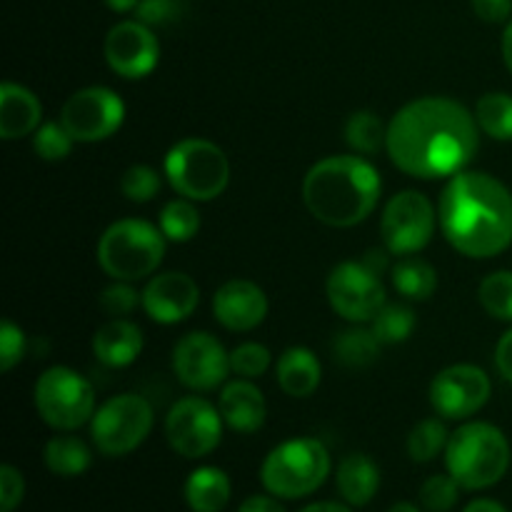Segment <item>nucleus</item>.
<instances>
[{
	"label": "nucleus",
	"mask_w": 512,
	"mask_h": 512,
	"mask_svg": "<svg viewBox=\"0 0 512 512\" xmlns=\"http://www.w3.org/2000/svg\"><path fill=\"white\" fill-rule=\"evenodd\" d=\"M490 395V375L470 363L450 365L430 383V405L443 420H470L488 405Z\"/></svg>",
	"instance_id": "nucleus-15"
},
{
	"label": "nucleus",
	"mask_w": 512,
	"mask_h": 512,
	"mask_svg": "<svg viewBox=\"0 0 512 512\" xmlns=\"http://www.w3.org/2000/svg\"><path fill=\"white\" fill-rule=\"evenodd\" d=\"M25 348H28V340H25L23 328L13 320H3L0 323V370L10 373L25 358Z\"/></svg>",
	"instance_id": "nucleus-40"
},
{
	"label": "nucleus",
	"mask_w": 512,
	"mask_h": 512,
	"mask_svg": "<svg viewBox=\"0 0 512 512\" xmlns=\"http://www.w3.org/2000/svg\"><path fill=\"white\" fill-rule=\"evenodd\" d=\"M25 498V478L15 465H0V512H15Z\"/></svg>",
	"instance_id": "nucleus-41"
},
{
	"label": "nucleus",
	"mask_w": 512,
	"mask_h": 512,
	"mask_svg": "<svg viewBox=\"0 0 512 512\" xmlns=\"http://www.w3.org/2000/svg\"><path fill=\"white\" fill-rule=\"evenodd\" d=\"M238 512H285L283 505H280V498L275 495H250L240 503Z\"/></svg>",
	"instance_id": "nucleus-44"
},
{
	"label": "nucleus",
	"mask_w": 512,
	"mask_h": 512,
	"mask_svg": "<svg viewBox=\"0 0 512 512\" xmlns=\"http://www.w3.org/2000/svg\"><path fill=\"white\" fill-rule=\"evenodd\" d=\"M475 120L480 133L488 138L510 143L512 140V95L510 93H485L475 103Z\"/></svg>",
	"instance_id": "nucleus-29"
},
{
	"label": "nucleus",
	"mask_w": 512,
	"mask_h": 512,
	"mask_svg": "<svg viewBox=\"0 0 512 512\" xmlns=\"http://www.w3.org/2000/svg\"><path fill=\"white\" fill-rule=\"evenodd\" d=\"M415 323H418V318H415L410 305L385 303L383 308L375 313V318L370 320V328H373L375 338L383 345H398L405 343V340L413 335Z\"/></svg>",
	"instance_id": "nucleus-31"
},
{
	"label": "nucleus",
	"mask_w": 512,
	"mask_h": 512,
	"mask_svg": "<svg viewBox=\"0 0 512 512\" xmlns=\"http://www.w3.org/2000/svg\"><path fill=\"white\" fill-rule=\"evenodd\" d=\"M363 258L335 265L325 283V295L335 313L348 323H370L385 305V285Z\"/></svg>",
	"instance_id": "nucleus-11"
},
{
	"label": "nucleus",
	"mask_w": 512,
	"mask_h": 512,
	"mask_svg": "<svg viewBox=\"0 0 512 512\" xmlns=\"http://www.w3.org/2000/svg\"><path fill=\"white\" fill-rule=\"evenodd\" d=\"M335 485L350 508H365L373 503L380 490V468L370 455L350 453L340 460L335 470Z\"/></svg>",
	"instance_id": "nucleus-23"
},
{
	"label": "nucleus",
	"mask_w": 512,
	"mask_h": 512,
	"mask_svg": "<svg viewBox=\"0 0 512 512\" xmlns=\"http://www.w3.org/2000/svg\"><path fill=\"white\" fill-rule=\"evenodd\" d=\"M60 123L73 135L75 143H100L123 128L125 103L113 88L105 85L80 88L65 100Z\"/></svg>",
	"instance_id": "nucleus-13"
},
{
	"label": "nucleus",
	"mask_w": 512,
	"mask_h": 512,
	"mask_svg": "<svg viewBox=\"0 0 512 512\" xmlns=\"http://www.w3.org/2000/svg\"><path fill=\"white\" fill-rule=\"evenodd\" d=\"M163 173L178 195L193 203H210L228 188L230 160L213 140L183 138L165 155Z\"/></svg>",
	"instance_id": "nucleus-7"
},
{
	"label": "nucleus",
	"mask_w": 512,
	"mask_h": 512,
	"mask_svg": "<svg viewBox=\"0 0 512 512\" xmlns=\"http://www.w3.org/2000/svg\"><path fill=\"white\" fill-rule=\"evenodd\" d=\"M512 450L503 430L485 420H468L450 433L445 468L463 490H488L505 478Z\"/></svg>",
	"instance_id": "nucleus-4"
},
{
	"label": "nucleus",
	"mask_w": 512,
	"mask_h": 512,
	"mask_svg": "<svg viewBox=\"0 0 512 512\" xmlns=\"http://www.w3.org/2000/svg\"><path fill=\"white\" fill-rule=\"evenodd\" d=\"M158 225L170 243H188V240H193L198 235L200 213L193 200L178 195V198L168 200L163 205Z\"/></svg>",
	"instance_id": "nucleus-30"
},
{
	"label": "nucleus",
	"mask_w": 512,
	"mask_h": 512,
	"mask_svg": "<svg viewBox=\"0 0 512 512\" xmlns=\"http://www.w3.org/2000/svg\"><path fill=\"white\" fill-rule=\"evenodd\" d=\"M33 405L40 420L60 433H73L88 425L98 410L90 380L65 365H53L35 380Z\"/></svg>",
	"instance_id": "nucleus-8"
},
{
	"label": "nucleus",
	"mask_w": 512,
	"mask_h": 512,
	"mask_svg": "<svg viewBox=\"0 0 512 512\" xmlns=\"http://www.w3.org/2000/svg\"><path fill=\"white\" fill-rule=\"evenodd\" d=\"M383 195L378 168L363 155H328L303 178V203L328 228H355L373 215Z\"/></svg>",
	"instance_id": "nucleus-3"
},
{
	"label": "nucleus",
	"mask_w": 512,
	"mask_h": 512,
	"mask_svg": "<svg viewBox=\"0 0 512 512\" xmlns=\"http://www.w3.org/2000/svg\"><path fill=\"white\" fill-rule=\"evenodd\" d=\"M390 278H393V288L405 300H413V303H425L438 290V273H435V268L428 260L418 258V255L400 258L390 268Z\"/></svg>",
	"instance_id": "nucleus-26"
},
{
	"label": "nucleus",
	"mask_w": 512,
	"mask_h": 512,
	"mask_svg": "<svg viewBox=\"0 0 512 512\" xmlns=\"http://www.w3.org/2000/svg\"><path fill=\"white\" fill-rule=\"evenodd\" d=\"M300 512H353L348 503H333V500H323V503H310Z\"/></svg>",
	"instance_id": "nucleus-46"
},
{
	"label": "nucleus",
	"mask_w": 512,
	"mask_h": 512,
	"mask_svg": "<svg viewBox=\"0 0 512 512\" xmlns=\"http://www.w3.org/2000/svg\"><path fill=\"white\" fill-rule=\"evenodd\" d=\"M273 365V355L265 345L260 343H240L238 348L230 350V370H233L238 378L245 380H258L263 378L265 373Z\"/></svg>",
	"instance_id": "nucleus-37"
},
{
	"label": "nucleus",
	"mask_w": 512,
	"mask_h": 512,
	"mask_svg": "<svg viewBox=\"0 0 512 512\" xmlns=\"http://www.w3.org/2000/svg\"><path fill=\"white\" fill-rule=\"evenodd\" d=\"M185 0H140L135 8V18L140 23L158 28V25H170L183 18Z\"/></svg>",
	"instance_id": "nucleus-39"
},
{
	"label": "nucleus",
	"mask_w": 512,
	"mask_h": 512,
	"mask_svg": "<svg viewBox=\"0 0 512 512\" xmlns=\"http://www.w3.org/2000/svg\"><path fill=\"white\" fill-rule=\"evenodd\" d=\"M143 330L128 318H110L93 335V355L105 368H128L143 353Z\"/></svg>",
	"instance_id": "nucleus-20"
},
{
	"label": "nucleus",
	"mask_w": 512,
	"mask_h": 512,
	"mask_svg": "<svg viewBox=\"0 0 512 512\" xmlns=\"http://www.w3.org/2000/svg\"><path fill=\"white\" fill-rule=\"evenodd\" d=\"M463 512H508V508L493 498H475L465 505Z\"/></svg>",
	"instance_id": "nucleus-45"
},
{
	"label": "nucleus",
	"mask_w": 512,
	"mask_h": 512,
	"mask_svg": "<svg viewBox=\"0 0 512 512\" xmlns=\"http://www.w3.org/2000/svg\"><path fill=\"white\" fill-rule=\"evenodd\" d=\"M108 68L125 80H140L155 70L160 60V43L153 28L135 20H120L108 30L103 43Z\"/></svg>",
	"instance_id": "nucleus-16"
},
{
	"label": "nucleus",
	"mask_w": 512,
	"mask_h": 512,
	"mask_svg": "<svg viewBox=\"0 0 512 512\" xmlns=\"http://www.w3.org/2000/svg\"><path fill=\"white\" fill-rule=\"evenodd\" d=\"M200 303V288L188 273L168 270L148 278L143 288V303L140 308L145 310L153 323L160 325H178L188 320L195 313Z\"/></svg>",
	"instance_id": "nucleus-17"
},
{
	"label": "nucleus",
	"mask_w": 512,
	"mask_h": 512,
	"mask_svg": "<svg viewBox=\"0 0 512 512\" xmlns=\"http://www.w3.org/2000/svg\"><path fill=\"white\" fill-rule=\"evenodd\" d=\"M160 173L153 165L135 163L120 175V193L130 200V203H150L155 195L160 193Z\"/></svg>",
	"instance_id": "nucleus-35"
},
{
	"label": "nucleus",
	"mask_w": 512,
	"mask_h": 512,
	"mask_svg": "<svg viewBox=\"0 0 512 512\" xmlns=\"http://www.w3.org/2000/svg\"><path fill=\"white\" fill-rule=\"evenodd\" d=\"M233 483L228 473L213 465H200L188 475L183 485V498L193 512H223L228 508Z\"/></svg>",
	"instance_id": "nucleus-24"
},
{
	"label": "nucleus",
	"mask_w": 512,
	"mask_h": 512,
	"mask_svg": "<svg viewBox=\"0 0 512 512\" xmlns=\"http://www.w3.org/2000/svg\"><path fill=\"white\" fill-rule=\"evenodd\" d=\"M73 145V135L65 130V125L60 123V120H48V123H43L33 133V150L40 160H45V163L65 160L73 153Z\"/></svg>",
	"instance_id": "nucleus-34"
},
{
	"label": "nucleus",
	"mask_w": 512,
	"mask_h": 512,
	"mask_svg": "<svg viewBox=\"0 0 512 512\" xmlns=\"http://www.w3.org/2000/svg\"><path fill=\"white\" fill-rule=\"evenodd\" d=\"M345 143L358 155H378L388 143V125L373 110H355L345 120Z\"/></svg>",
	"instance_id": "nucleus-28"
},
{
	"label": "nucleus",
	"mask_w": 512,
	"mask_h": 512,
	"mask_svg": "<svg viewBox=\"0 0 512 512\" xmlns=\"http://www.w3.org/2000/svg\"><path fill=\"white\" fill-rule=\"evenodd\" d=\"M155 425V410L138 393L113 395L95 410L90 440L105 458H123L148 440Z\"/></svg>",
	"instance_id": "nucleus-9"
},
{
	"label": "nucleus",
	"mask_w": 512,
	"mask_h": 512,
	"mask_svg": "<svg viewBox=\"0 0 512 512\" xmlns=\"http://www.w3.org/2000/svg\"><path fill=\"white\" fill-rule=\"evenodd\" d=\"M333 470L328 448L318 438H293L275 445L260 465L265 493L280 500H300L320 490Z\"/></svg>",
	"instance_id": "nucleus-6"
},
{
	"label": "nucleus",
	"mask_w": 512,
	"mask_h": 512,
	"mask_svg": "<svg viewBox=\"0 0 512 512\" xmlns=\"http://www.w3.org/2000/svg\"><path fill=\"white\" fill-rule=\"evenodd\" d=\"M470 5L473 13L490 25L508 23L512 15V0H470Z\"/></svg>",
	"instance_id": "nucleus-42"
},
{
	"label": "nucleus",
	"mask_w": 512,
	"mask_h": 512,
	"mask_svg": "<svg viewBox=\"0 0 512 512\" xmlns=\"http://www.w3.org/2000/svg\"><path fill=\"white\" fill-rule=\"evenodd\" d=\"M380 348L383 343L375 338L373 328H365L363 323H353V328L343 330L333 340L335 360L350 370H363L373 365L378 360Z\"/></svg>",
	"instance_id": "nucleus-27"
},
{
	"label": "nucleus",
	"mask_w": 512,
	"mask_h": 512,
	"mask_svg": "<svg viewBox=\"0 0 512 512\" xmlns=\"http://www.w3.org/2000/svg\"><path fill=\"white\" fill-rule=\"evenodd\" d=\"M43 463L58 478H78L93 465V450L75 435H55L45 443Z\"/></svg>",
	"instance_id": "nucleus-25"
},
{
	"label": "nucleus",
	"mask_w": 512,
	"mask_h": 512,
	"mask_svg": "<svg viewBox=\"0 0 512 512\" xmlns=\"http://www.w3.org/2000/svg\"><path fill=\"white\" fill-rule=\"evenodd\" d=\"M173 373L188 390L195 393H208L218 390L220 385L228 383L230 353L215 335L205 330L183 335L173 348Z\"/></svg>",
	"instance_id": "nucleus-14"
},
{
	"label": "nucleus",
	"mask_w": 512,
	"mask_h": 512,
	"mask_svg": "<svg viewBox=\"0 0 512 512\" xmlns=\"http://www.w3.org/2000/svg\"><path fill=\"white\" fill-rule=\"evenodd\" d=\"M438 208L420 190H400L385 203L380 215V238L390 255H418L433 240Z\"/></svg>",
	"instance_id": "nucleus-10"
},
{
	"label": "nucleus",
	"mask_w": 512,
	"mask_h": 512,
	"mask_svg": "<svg viewBox=\"0 0 512 512\" xmlns=\"http://www.w3.org/2000/svg\"><path fill=\"white\" fill-rule=\"evenodd\" d=\"M143 303V293L133 288V283L125 280H115L113 285L98 295V305L108 318H128L138 305Z\"/></svg>",
	"instance_id": "nucleus-38"
},
{
	"label": "nucleus",
	"mask_w": 512,
	"mask_h": 512,
	"mask_svg": "<svg viewBox=\"0 0 512 512\" xmlns=\"http://www.w3.org/2000/svg\"><path fill=\"white\" fill-rule=\"evenodd\" d=\"M450 433L440 418H425L410 430L408 435V455L413 463H433L438 455H445Z\"/></svg>",
	"instance_id": "nucleus-32"
},
{
	"label": "nucleus",
	"mask_w": 512,
	"mask_h": 512,
	"mask_svg": "<svg viewBox=\"0 0 512 512\" xmlns=\"http://www.w3.org/2000/svg\"><path fill=\"white\" fill-rule=\"evenodd\" d=\"M500 50H503V60H505V68L510 70L512 75V18L505 23L503 30V40H500Z\"/></svg>",
	"instance_id": "nucleus-47"
},
{
	"label": "nucleus",
	"mask_w": 512,
	"mask_h": 512,
	"mask_svg": "<svg viewBox=\"0 0 512 512\" xmlns=\"http://www.w3.org/2000/svg\"><path fill=\"white\" fill-rule=\"evenodd\" d=\"M478 300L490 318L512 323V270L485 275L478 285Z\"/></svg>",
	"instance_id": "nucleus-33"
},
{
	"label": "nucleus",
	"mask_w": 512,
	"mask_h": 512,
	"mask_svg": "<svg viewBox=\"0 0 512 512\" xmlns=\"http://www.w3.org/2000/svg\"><path fill=\"white\" fill-rule=\"evenodd\" d=\"M478 148L475 113L445 95L410 100L388 123V158L410 178H453L473 163Z\"/></svg>",
	"instance_id": "nucleus-1"
},
{
	"label": "nucleus",
	"mask_w": 512,
	"mask_h": 512,
	"mask_svg": "<svg viewBox=\"0 0 512 512\" xmlns=\"http://www.w3.org/2000/svg\"><path fill=\"white\" fill-rule=\"evenodd\" d=\"M275 380L288 398H310L320 388L323 365L305 345H293L275 363Z\"/></svg>",
	"instance_id": "nucleus-22"
},
{
	"label": "nucleus",
	"mask_w": 512,
	"mask_h": 512,
	"mask_svg": "<svg viewBox=\"0 0 512 512\" xmlns=\"http://www.w3.org/2000/svg\"><path fill=\"white\" fill-rule=\"evenodd\" d=\"M445 240L470 260H490L512 245V193L483 170H460L445 183L438 203Z\"/></svg>",
	"instance_id": "nucleus-2"
},
{
	"label": "nucleus",
	"mask_w": 512,
	"mask_h": 512,
	"mask_svg": "<svg viewBox=\"0 0 512 512\" xmlns=\"http://www.w3.org/2000/svg\"><path fill=\"white\" fill-rule=\"evenodd\" d=\"M105 5H108L113 13H135V8H138L140 0H103Z\"/></svg>",
	"instance_id": "nucleus-48"
},
{
	"label": "nucleus",
	"mask_w": 512,
	"mask_h": 512,
	"mask_svg": "<svg viewBox=\"0 0 512 512\" xmlns=\"http://www.w3.org/2000/svg\"><path fill=\"white\" fill-rule=\"evenodd\" d=\"M388 512H423V510L413 503H395V505H390Z\"/></svg>",
	"instance_id": "nucleus-49"
},
{
	"label": "nucleus",
	"mask_w": 512,
	"mask_h": 512,
	"mask_svg": "<svg viewBox=\"0 0 512 512\" xmlns=\"http://www.w3.org/2000/svg\"><path fill=\"white\" fill-rule=\"evenodd\" d=\"M268 295L258 283L233 278L220 285L213 295V315L230 333H250L268 318Z\"/></svg>",
	"instance_id": "nucleus-18"
},
{
	"label": "nucleus",
	"mask_w": 512,
	"mask_h": 512,
	"mask_svg": "<svg viewBox=\"0 0 512 512\" xmlns=\"http://www.w3.org/2000/svg\"><path fill=\"white\" fill-rule=\"evenodd\" d=\"M460 483L450 473L445 475H430L423 485H420V505L428 512H450L458 505L460 498Z\"/></svg>",
	"instance_id": "nucleus-36"
},
{
	"label": "nucleus",
	"mask_w": 512,
	"mask_h": 512,
	"mask_svg": "<svg viewBox=\"0 0 512 512\" xmlns=\"http://www.w3.org/2000/svg\"><path fill=\"white\" fill-rule=\"evenodd\" d=\"M168 238L160 225L140 218H123L110 223L98 240V265L108 278L138 283L153 278L165 258Z\"/></svg>",
	"instance_id": "nucleus-5"
},
{
	"label": "nucleus",
	"mask_w": 512,
	"mask_h": 512,
	"mask_svg": "<svg viewBox=\"0 0 512 512\" xmlns=\"http://www.w3.org/2000/svg\"><path fill=\"white\" fill-rule=\"evenodd\" d=\"M43 120V105L38 95L25 85L5 80L0 85V138L20 140L33 135Z\"/></svg>",
	"instance_id": "nucleus-21"
},
{
	"label": "nucleus",
	"mask_w": 512,
	"mask_h": 512,
	"mask_svg": "<svg viewBox=\"0 0 512 512\" xmlns=\"http://www.w3.org/2000/svg\"><path fill=\"white\" fill-rule=\"evenodd\" d=\"M495 368H498L500 378L512 385V328L495 345Z\"/></svg>",
	"instance_id": "nucleus-43"
},
{
	"label": "nucleus",
	"mask_w": 512,
	"mask_h": 512,
	"mask_svg": "<svg viewBox=\"0 0 512 512\" xmlns=\"http://www.w3.org/2000/svg\"><path fill=\"white\" fill-rule=\"evenodd\" d=\"M223 415L218 405L200 395H188L173 403L165 415V438L178 455L200 460L213 453L223 440Z\"/></svg>",
	"instance_id": "nucleus-12"
},
{
	"label": "nucleus",
	"mask_w": 512,
	"mask_h": 512,
	"mask_svg": "<svg viewBox=\"0 0 512 512\" xmlns=\"http://www.w3.org/2000/svg\"><path fill=\"white\" fill-rule=\"evenodd\" d=\"M218 410L223 415L225 428L240 435L258 433L265 425V418H268V403H265L263 390L253 380L245 378L230 380V383L223 385Z\"/></svg>",
	"instance_id": "nucleus-19"
}]
</instances>
